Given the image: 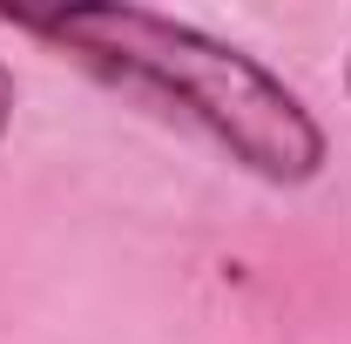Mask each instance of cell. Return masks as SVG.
<instances>
[{
	"mask_svg": "<svg viewBox=\"0 0 351 344\" xmlns=\"http://www.w3.org/2000/svg\"><path fill=\"white\" fill-rule=\"evenodd\" d=\"M14 27H27L47 47L75 54L108 88L182 115L189 129H203L257 182L304 189V182H317L324 156H331L317 115L304 108V95L284 75H270L257 54L203 34L196 21L129 7V0H82V7L14 14Z\"/></svg>",
	"mask_w": 351,
	"mask_h": 344,
	"instance_id": "obj_1",
	"label": "cell"
},
{
	"mask_svg": "<svg viewBox=\"0 0 351 344\" xmlns=\"http://www.w3.org/2000/svg\"><path fill=\"white\" fill-rule=\"evenodd\" d=\"M14 101H21V88H14V68L0 61V135L14 129Z\"/></svg>",
	"mask_w": 351,
	"mask_h": 344,
	"instance_id": "obj_2",
	"label": "cell"
},
{
	"mask_svg": "<svg viewBox=\"0 0 351 344\" xmlns=\"http://www.w3.org/2000/svg\"><path fill=\"white\" fill-rule=\"evenodd\" d=\"M345 88H351V61H345Z\"/></svg>",
	"mask_w": 351,
	"mask_h": 344,
	"instance_id": "obj_3",
	"label": "cell"
}]
</instances>
